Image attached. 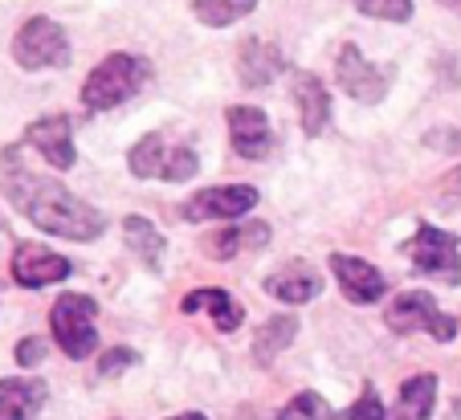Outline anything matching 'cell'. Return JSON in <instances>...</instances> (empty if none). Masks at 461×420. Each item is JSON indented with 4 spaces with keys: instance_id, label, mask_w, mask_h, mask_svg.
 Instances as JSON below:
<instances>
[{
    "instance_id": "cell-1",
    "label": "cell",
    "mask_w": 461,
    "mask_h": 420,
    "mask_svg": "<svg viewBox=\"0 0 461 420\" xmlns=\"http://www.w3.org/2000/svg\"><path fill=\"white\" fill-rule=\"evenodd\" d=\"M0 184L9 192L13 209L21 217H29L37 228L53 237H70V241H95L103 233V212L90 209L86 201H78L74 192H66V184L50 180L41 172H29L21 164V151L9 147L0 156Z\"/></svg>"
},
{
    "instance_id": "cell-2",
    "label": "cell",
    "mask_w": 461,
    "mask_h": 420,
    "mask_svg": "<svg viewBox=\"0 0 461 420\" xmlns=\"http://www.w3.org/2000/svg\"><path fill=\"white\" fill-rule=\"evenodd\" d=\"M151 78V62L135 58V53H111L103 66H95L82 86V106L86 111H111V106L127 103L131 94H140Z\"/></svg>"
},
{
    "instance_id": "cell-3",
    "label": "cell",
    "mask_w": 461,
    "mask_h": 420,
    "mask_svg": "<svg viewBox=\"0 0 461 420\" xmlns=\"http://www.w3.org/2000/svg\"><path fill=\"white\" fill-rule=\"evenodd\" d=\"M201 167L196 151L188 147L184 139H172L164 131H151L143 135L135 147H131V172L140 180H167V184H184L192 180Z\"/></svg>"
},
{
    "instance_id": "cell-4",
    "label": "cell",
    "mask_w": 461,
    "mask_h": 420,
    "mask_svg": "<svg viewBox=\"0 0 461 420\" xmlns=\"http://www.w3.org/2000/svg\"><path fill=\"white\" fill-rule=\"evenodd\" d=\"M98 302L90 294H61L53 302V339L70 359H86L98 347Z\"/></svg>"
},
{
    "instance_id": "cell-5",
    "label": "cell",
    "mask_w": 461,
    "mask_h": 420,
    "mask_svg": "<svg viewBox=\"0 0 461 420\" xmlns=\"http://www.w3.org/2000/svg\"><path fill=\"white\" fill-rule=\"evenodd\" d=\"M13 58H17L25 70H58V66L70 62V41H66V29L50 17H33L21 25V33L13 37Z\"/></svg>"
},
{
    "instance_id": "cell-6",
    "label": "cell",
    "mask_w": 461,
    "mask_h": 420,
    "mask_svg": "<svg viewBox=\"0 0 461 420\" xmlns=\"http://www.w3.org/2000/svg\"><path fill=\"white\" fill-rule=\"evenodd\" d=\"M404 254L412 257L420 273L437 281H461V246L457 237L449 228H437V225H420L412 233V241L404 246Z\"/></svg>"
},
{
    "instance_id": "cell-7",
    "label": "cell",
    "mask_w": 461,
    "mask_h": 420,
    "mask_svg": "<svg viewBox=\"0 0 461 420\" xmlns=\"http://www.w3.org/2000/svg\"><path fill=\"white\" fill-rule=\"evenodd\" d=\"M384 318H388L392 331H429L437 343H449L453 335H457V323L437 310L433 294H420V290H404V294H396Z\"/></svg>"
},
{
    "instance_id": "cell-8",
    "label": "cell",
    "mask_w": 461,
    "mask_h": 420,
    "mask_svg": "<svg viewBox=\"0 0 461 420\" xmlns=\"http://www.w3.org/2000/svg\"><path fill=\"white\" fill-rule=\"evenodd\" d=\"M335 78H339V86L348 90L351 98H359V103H380L384 90L392 86V70L388 66H372L359 53V45H343L339 58H335Z\"/></svg>"
},
{
    "instance_id": "cell-9",
    "label": "cell",
    "mask_w": 461,
    "mask_h": 420,
    "mask_svg": "<svg viewBox=\"0 0 461 420\" xmlns=\"http://www.w3.org/2000/svg\"><path fill=\"white\" fill-rule=\"evenodd\" d=\"M258 204V188L229 184V188H204L184 204V220H233Z\"/></svg>"
},
{
    "instance_id": "cell-10",
    "label": "cell",
    "mask_w": 461,
    "mask_h": 420,
    "mask_svg": "<svg viewBox=\"0 0 461 420\" xmlns=\"http://www.w3.org/2000/svg\"><path fill=\"white\" fill-rule=\"evenodd\" d=\"M13 278L29 290H41L61 278H70V262L45 246H21L17 254H13Z\"/></svg>"
},
{
    "instance_id": "cell-11",
    "label": "cell",
    "mask_w": 461,
    "mask_h": 420,
    "mask_svg": "<svg viewBox=\"0 0 461 420\" xmlns=\"http://www.w3.org/2000/svg\"><path fill=\"white\" fill-rule=\"evenodd\" d=\"M29 143H33L45 164L58 167V172L74 167V159H78L74 156V131H70V119H66V114H45V119H37V123L29 127Z\"/></svg>"
},
{
    "instance_id": "cell-12",
    "label": "cell",
    "mask_w": 461,
    "mask_h": 420,
    "mask_svg": "<svg viewBox=\"0 0 461 420\" xmlns=\"http://www.w3.org/2000/svg\"><path fill=\"white\" fill-rule=\"evenodd\" d=\"M331 270L335 278H339V290L348 302H375V298L388 290V281H384V273L375 270L372 262H359V257H348V254H331Z\"/></svg>"
},
{
    "instance_id": "cell-13",
    "label": "cell",
    "mask_w": 461,
    "mask_h": 420,
    "mask_svg": "<svg viewBox=\"0 0 461 420\" xmlns=\"http://www.w3.org/2000/svg\"><path fill=\"white\" fill-rule=\"evenodd\" d=\"M225 119H229L233 151L241 159H261L266 151H270V119H266L258 106H233Z\"/></svg>"
},
{
    "instance_id": "cell-14",
    "label": "cell",
    "mask_w": 461,
    "mask_h": 420,
    "mask_svg": "<svg viewBox=\"0 0 461 420\" xmlns=\"http://www.w3.org/2000/svg\"><path fill=\"white\" fill-rule=\"evenodd\" d=\"M319 290H322L319 270H314V265H306V262L282 265V270H274L270 278H266V294H274L278 302H294V307L311 302Z\"/></svg>"
},
{
    "instance_id": "cell-15",
    "label": "cell",
    "mask_w": 461,
    "mask_h": 420,
    "mask_svg": "<svg viewBox=\"0 0 461 420\" xmlns=\"http://www.w3.org/2000/svg\"><path fill=\"white\" fill-rule=\"evenodd\" d=\"M290 90H294L298 111H303V131L319 135L322 127H327V119H331V98H327V86H322L314 74L298 70L294 78H290Z\"/></svg>"
},
{
    "instance_id": "cell-16",
    "label": "cell",
    "mask_w": 461,
    "mask_h": 420,
    "mask_svg": "<svg viewBox=\"0 0 461 420\" xmlns=\"http://www.w3.org/2000/svg\"><path fill=\"white\" fill-rule=\"evenodd\" d=\"M180 307L188 310V315H196V310H209L212 323H217V331H225V335L237 331V326H241V318H245L241 302H237V298H229V290H217V286L192 290Z\"/></svg>"
},
{
    "instance_id": "cell-17",
    "label": "cell",
    "mask_w": 461,
    "mask_h": 420,
    "mask_svg": "<svg viewBox=\"0 0 461 420\" xmlns=\"http://www.w3.org/2000/svg\"><path fill=\"white\" fill-rule=\"evenodd\" d=\"M45 404L41 380H0V420H33Z\"/></svg>"
},
{
    "instance_id": "cell-18",
    "label": "cell",
    "mask_w": 461,
    "mask_h": 420,
    "mask_svg": "<svg viewBox=\"0 0 461 420\" xmlns=\"http://www.w3.org/2000/svg\"><path fill=\"white\" fill-rule=\"evenodd\" d=\"M237 66H241V82H245V86L258 90V86H270V82L282 74V66H286V62H282V53L274 49L270 41H245L241 62H237Z\"/></svg>"
},
{
    "instance_id": "cell-19",
    "label": "cell",
    "mask_w": 461,
    "mask_h": 420,
    "mask_svg": "<svg viewBox=\"0 0 461 420\" xmlns=\"http://www.w3.org/2000/svg\"><path fill=\"white\" fill-rule=\"evenodd\" d=\"M433 400H437V376H412L401 388V404L384 420H429Z\"/></svg>"
},
{
    "instance_id": "cell-20",
    "label": "cell",
    "mask_w": 461,
    "mask_h": 420,
    "mask_svg": "<svg viewBox=\"0 0 461 420\" xmlns=\"http://www.w3.org/2000/svg\"><path fill=\"white\" fill-rule=\"evenodd\" d=\"M270 246V228L266 225H237V228H221L217 237L209 241V249L229 262V257H241V254H253V249H266Z\"/></svg>"
},
{
    "instance_id": "cell-21",
    "label": "cell",
    "mask_w": 461,
    "mask_h": 420,
    "mask_svg": "<svg viewBox=\"0 0 461 420\" xmlns=\"http://www.w3.org/2000/svg\"><path fill=\"white\" fill-rule=\"evenodd\" d=\"M122 233H127V246L135 249V257H140V262L159 265V257H164V233H159L151 220L127 217V220H122Z\"/></svg>"
},
{
    "instance_id": "cell-22",
    "label": "cell",
    "mask_w": 461,
    "mask_h": 420,
    "mask_svg": "<svg viewBox=\"0 0 461 420\" xmlns=\"http://www.w3.org/2000/svg\"><path fill=\"white\" fill-rule=\"evenodd\" d=\"M253 4H258V0H196V4H192V13H196V21H201V25L225 29V25H233V21L249 17Z\"/></svg>"
},
{
    "instance_id": "cell-23",
    "label": "cell",
    "mask_w": 461,
    "mask_h": 420,
    "mask_svg": "<svg viewBox=\"0 0 461 420\" xmlns=\"http://www.w3.org/2000/svg\"><path fill=\"white\" fill-rule=\"evenodd\" d=\"M294 331H298L294 318H286V315H282V318H270V323H266V326L258 331V343H253L258 359H274L290 339H294Z\"/></svg>"
},
{
    "instance_id": "cell-24",
    "label": "cell",
    "mask_w": 461,
    "mask_h": 420,
    "mask_svg": "<svg viewBox=\"0 0 461 420\" xmlns=\"http://www.w3.org/2000/svg\"><path fill=\"white\" fill-rule=\"evenodd\" d=\"M356 9L375 21H396V25H404V21L412 17V0H356Z\"/></svg>"
},
{
    "instance_id": "cell-25",
    "label": "cell",
    "mask_w": 461,
    "mask_h": 420,
    "mask_svg": "<svg viewBox=\"0 0 461 420\" xmlns=\"http://www.w3.org/2000/svg\"><path fill=\"white\" fill-rule=\"evenodd\" d=\"M278 420H327V400L319 392H298Z\"/></svg>"
},
{
    "instance_id": "cell-26",
    "label": "cell",
    "mask_w": 461,
    "mask_h": 420,
    "mask_svg": "<svg viewBox=\"0 0 461 420\" xmlns=\"http://www.w3.org/2000/svg\"><path fill=\"white\" fill-rule=\"evenodd\" d=\"M343 420H384V404H380V396L372 392V388H364L359 392V400L348 408V416Z\"/></svg>"
},
{
    "instance_id": "cell-27",
    "label": "cell",
    "mask_w": 461,
    "mask_h": 420,
    "mask_svg": "<svg viewBox=\"0 0 461 420\" xmlns=\"http://www.w3.org/2000/svg\"><path fill=\"white\" fill-rule=\"evenodd\" d=\"M131 363H135V355L122 351V347H114V351H106V355L98 359V376H119V371H127Z\"/></svg>"
},
{
    "instance_id": "cell-28",
    "label": "cell",
    "mask_w": 461,
    "mask_h": 420,
    "mask_svg": "<svg viewBox=\"0 0 461 420\" xmlns=\"http://www.w3.org/2000/svg\"><path fill=\"white\" fill-rule=\"evenodd\" d=\"M45 359V339H21L17 343V363H25V368H37V363H41Z\"/></svg>"
},
{
    "instance_id": "cell-29",
    "label": "cell",
    "mask_w": 461,
    "mask_h": 420,
    "mask_svg": "<svg viewBox=\"0 0 461 420\" xmlns=\"http://www.w3.org/2000/svg\"><path fill=\"white\" fill-rule=\"evenodd\" d=\"M461 204V167L449 175V184H445V196H441V209H457Z\"/></svg>"
},
{
    "instance_id": "cell-30",
    "label": "cell",
    "mask_w": 461,
    "mask_h": 420,
    "mask_svg": "<svg viewBox=\"0 0 461 420\" xmlns=\"http://www.w3.org/2000/svg\"><path fill=\"white\" fill-rule=\"evenodd\" d=\"M429 143H433V147H445V151H457L461 135H453V139H445V135H429Z\"/></svg>"
},
{
    "instance_id": "cell-31",
    "label": "cell",
    "mask_w": 461,
    "mask_h": 420,
    "mask_svg": "<svg viewBox=\"0 0 461 420\" xmlns=\"http://www.w3.org/2000/svg\"><path fill=\"white\" fill-rule=\"evenodd\" d=\"M441 4H445L449 13H457V17H461V0H441Z\"/></svg>"
},
{
    "instance_id": "cell-32",
    "label": "cell",
    "mask_w": 461,
    "mask_h": 420,
    "mask_svg": "<svg viewBox=\"0 0 461 420\" xmlns=\"http://www.w3.org/2000/svg\"><path fill=\"white\" fill-rule=\"evenodd\" d=\"M172 420H204L201 412H184V416H172Z\"/></svg>"
}]
</instances>
